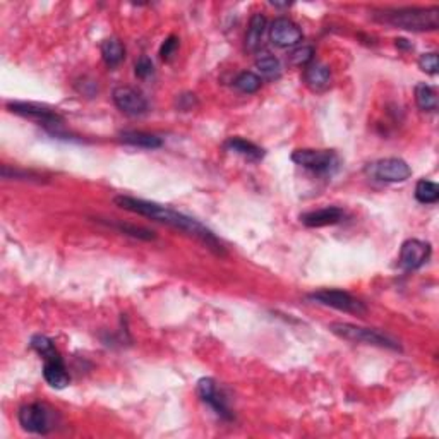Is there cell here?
Masks as SVG:
<instances>
[{
	"mask_svg": "<svg viewBox=\"0 0 439 439\" xmlns=\"http://www.w3.org/2000/svg\"><path fill=\"white\" fill-rule=\"evenodd\" d=\"M134 72H136V76L139 77V79H146V77L153 76V72H155L153 62H151V59H148L146 55H143L141 59L136 62Z\"/></svg>",
	"mask_w": 439,
	"mask_h": 439,
	"instance_id": "28",
	"label": "cell"
},
{
	"mask_svg": "<svg viewBox=\"0 0 439 439\" xmlns=\"http://www.w3.org/2000/svg\"><path fill=\"white\" fill-rule=\"evenodd\" d=\"M44 378H45L46 383L50 384V386L59 388V390H62V388H65L69 383H71V376H69L67 367H65L62 357L45 360Z\"/></svg>",
	"mask_w": 439,
	"mask_h": 439,
	"instance_id": "15",
	"label": "cell"
},
{
	"mask_svg": "<svg viewBox=\"0 0 439 439\" xmlns=\"http://www.w3.org/2000/svg\"><path fill=\"white\" fill-rule=\"evenodd\" d=\"M114 203L119 206V208L126 209V211L136 213V215L146 216V218H151L155 221H160V223L169 225V227L177 228V230L184 232L194 239H197L199 242H203L208 249H211L215 254L225 256V247L223 244L216 239L215 234H213L209 228H206L203 223H199L197 220L190 218V216L184 215V213H178L176 209L166 208V206H162L158 203H151V201L145 199H136V197L131 196H117L114 197Z\"/></svg>",
	"mask_w": 439,
	"mask_h": 439,
	"instance_id": "1",
	"label": "cell"
},
{
	"mask_svg": "<svg viewBox=\"0 0 439 439\" xmlns=\"http://www.w3.org/2000/svg\"><path fill=\"white\" fill-rule=\"evenodd\" d=\"M415 199L422 204L438 203V199H439L438 184H434V182H431V181H426V178L419 181L417 185H415Z\"/></svg>",
	"mask_w": 439,
	"mask_h": 439,
	"instance_id": "22",
	"label": "cell"
},
{
	"mask_svg": "<svg viewBox=\"0 0 439 439\" xmlns=\"http://www.w3.org/2000/svg\"><path fill=\"white\" fill-rule=\"evenodd\" d=\"M396 46H402V48H412V45H409L407 44V40H403V38H398V40H396Z\"/></svg>",
	"mask_w": 439,
	"mask_h": 439,
	"instance_id": "31",
	"label": "cell"
},
{
	"mask_svg": "<svg viewBox=\"0 0 439 439\" xmlns=\"http://www.w3.org/2000/svg\"><path fill=\"white\" fill-rule=\"evenodd\" d=\"M270 38L280 48H290V46L301 44L302 31L289 18H278L271 25Z\"/></svg>",
	"mask_w": 439,
	"mask_h": 439,
	"instance_id": "12",
	"label": "cell"
},
{
	"mask_svg": "<svg viewBox=\"0 0 439 439\" xmlns=\"http://www.w3.org/2000/svg\"><path fill=\"white\" fill-rule=\"evenodd\" d=\"M264 31H266V18L261 13H256L251 18L249 28L246 33V50L251 53H256L261 48Z\"/></svg>",
	"mask_w": 439,
	"mask_h": 439,
	"instance_id": "16",
	"label": "cell"
},
{
	"mask_svg": "<svg viewBox=\"0 0 439 439\" xmlns=\"http://www.w3.org/2000/svg\"><path fill=\"white\" fill-rule=\"evenodd\" d=\"M19 424L33 434H46L53 429L52 410L44 403H30L19 409Z\"/></svg>",
	"mask_w": 439,
	"mask_h": 439,
	"instance_id": "5",
	"label": "cell"
},
{
	"mask_svg": "<svg viewBox=\"0 0 439 439\" xmlns=\"http://www.w3.org/2000/svg\"><path fill=\"white\" fill-rule=\"evenodd\" d=\"M372 176L378 181L396 184V182L409 181L412 176V169L409 163L402 160V158H383V160L376 162L372 165Z\"/></svg>",
	"mask_w": 439,
	"mask_h": 439,
	"instance_id": "9",
	"label": "cell"
},
{
	"mask_svg": "<svg viewBox=\"0 0 439 439\" xmlns=\"http://www.w3.org/2000/svg\"><path fill=\"white\" fill-rule=\"evenodd\" d=\"M177 48H178V38L173 37V34H172V37H169L165 41H163V45H162V48H160L162 60L169 62L173 55H176Z\"/></svg>",
	"mask_w": 439,
	"mask_h": 439,
	"instance_id": "29",
	"label": "cell"
},
{
	"mask_svg": "<svg viewBox=\"0 0 439 439\" xmlns=\"http://www.w3.org/2000/svg\"><path fill=\"white\" fill-rule=\"evenodd\" d=\"M292 162L316 173H332L338 169V157L329 150H295Z\"/></svg>",
	"mask_w": 439,
	"mask_h": 439,
	"instance_id": "4",
	"label": "cell"
},
{
	"mask_svg": "<svg viewBox=\"0 0 439 439\" xmlns=\"http://www.w3.org/2000/svg\"><path fill=\"white\" fill-rule=\"evenodd\" d=\"M343 220V211L336 206H328V208L316 209V211L304 213L301 216V221L306 227L310 228H321L328 227V225H336Z\"/></svg>",
	"mask_w": 439,
	"mask_h": 439,
	"instance_id": "14",
	"label": "cell"
},
{
	"mask_svg": "<svg viewBox=\"0 0 439 439\" xmlns=\"http://www.w3.org/2000/svg\"><path fill=\"white\" fill-rule=\"evenodd\" d=\"M115 107L119 108L122 114L129 115V117H139V115L148 112V102L145 96L134 88L129 86H119L112 93Z\"/></svg>",
	"mask_w": 439,
	"mask_h": 439,
	"instance_id": "8",
	"label": "cell"
},
{
	"mask_svg": "<svg viewBox=\"0 0 439 439\" xmlns=\"http://www.w3.org/2000/svg\"><path fill=\"white\" fill-rule=\"evenodd\" d=\"M314 59V48L309 45H302L297 46L292 53L289 55V60L292 65H297V67H306L309 65Z\"/></svg>",
	"mask_w": 439,
	"mask_h": 439,
	"instance_id": "26",
	"label": "cell"
},
{
	"mask_svg": "<svg viewBox=\"0 0 439 439\" xmlns=\"http://www.w3.org/2000/svg\"><path fill=\"white\" fill-rule=\"evenodd\" d=\"M419 67H421V71H424L426 74L436 76V74L439 72L438 53L431 52V53H424V55H421V59H419Z\"/></svg>",
	"mask_w": 439,
	"mask_h": 439,
	"instance_id": "27",
	"label": "cell"
},
{
	"mask_svg": "<svg viewBox=\"0 0 439 439\" xmlns=\"http://www.w3.org/2000/svg\"><path fill=\"white\" fill-rule=\"evenodd\" d=\"M197 395H199V398L204 403H208L215 410V414L220 419H223V421H232L234 419V414H232L230 407H228L223 391L220 390L218 384L213 378L199 379V383H197Z\"/></svg>",
	"mask_w": 439,
	"mask_h": 439,
	"instance_id": "7",
	"label": "cell"
},
{
	"mask_svg": "<svg viewBox=\"0 0 439 439\" xmlns=\"http://www.w3.org/2000/svg\"><path fill=\"white\" fill-rule=\"evenodd\" d=\"M374 21L393 26L398 30L436 31L439 28V9L434 7H398V9H379L372 13Z\"/></svg>",
	"mask_w": 439,
	"mask_h": 439,
	"instance_id": "2",
	"label": "cell"
},
{
	"mask_svg": "<svg viewBox=\"0 0 439 439\" xmlns=\"http://www.w3.org/2000/svg\"><path fill=\"white\" fill-rule=\"evenodd\" d=\"M256 69L264 79H278L282 76V62L273 55H264L256 60Z\"/></svg>",
	"mask_w": 439,
	"mask_h": 439,
	"instance_id": "21",
	"label": "cell"
},
{
	"mask_svg": "<svg viewBox=\"0 0 439 439\" xmlns=\"http://www.w3.org/2000/svg\"><path fill=\"white\" fill-rule=\"evenodd\" d=\"M102 57L108 67H117L126 57V48L117 38H108L102 44Z\"/></svg>",
	"mask_w": 439,
	"mask_h": 439,
	"instance_id": "20",
	"label": "cell"
},
{
	"mask_svg": "<svg viewBox=\"0 0 439 439\" xmlns=\"http://www.w3.org/2000/svg\"><path fill=\"white\" fill-rule=\"evenodd\" d=\"M329 332L343 338V340L353 341V343L374 345V347L388 348V350L395 352L402 350V345L398 343V340L374 328H364V326L352 325V322H332Z\"/></svg>",
	"mask_w": 439,
	"mask_h": 439,
	"instance_id": "3",
	"label": "cell"
},
{
	"mask_svg": "<svg viewBox=\"0 0 439 439\" xmlns=\"http://www.w3.org/2000/svg\"><path fill=\"white\" fill-rule=\"evenodd\" d=\"M103 223H107L108 227L117 228L119 232H124L126 235L136 237V239H143V240H153L155 239V234L151 230H148V228L136 227V225H127V223H115V221H103Z\"/></svg>",
	"mask_w": 439,
	"mask_h": 439,
	"instance_id": "25",
	"label": "cell"
},
{
	"mask_svg": "<svg viewBox=\"0 0 439 439\" xmlns=\"http://www.w3.org/2000/svg\"><path fill=\"white\" fill-rule=\"evenodd\" d=\"M304 81L314 93H325L332 86V71L322 62H310L304 67Z\"/></svg>",
	"mask_w": 439,
	"mask_h": 439,
	"instance_id": "13",
	"label": "cell"
},
{
	"mask_svg": "<svg viewBox=\"0 0 439 439\" xmlns=\"http://www.w3.org/2000/svg\"><path fill=\"white\" fill-rule=\"evenodd\" d=\"M197 102H196V96L190 95V93H188V95H181L178 96V108L181 110H192L194 107H196Z\"/></svg>",
	"mask_w": 439,
	"mask_h": 439,
	"instance_id": "30",
	"label": "cell"
},
{
	"mask_svg": "<svg viewBox=\"0 0 439 439\" xmlns=\"http://www.w3.org/2000/svg\"><path fill=\"white\" fill-rule=\"evenodd\" d=\"M11 112L15 115H21V117L34 120L38 124H44V126L57 127L62 124V117L57 112L50 110V108L40 107V105L34 103H25V102H13L7 105Z\"/></svg>",
	"mask_w": 439,
	"mask_h": 439,
	"instance_id": "10",
	"label": "cell"
},
{
	"mask_svg": "<svg viewBox=\"0 0 439 439\" xmlns=\"http://www.w3.org/2000/svg\"><path fill=\"white\" fill-rule=\"evenodd\" d=\"M415 103L424 112L438 110V93L436 89L426 83H419L415 86Z\"/></svg>",
	"mask_w": 439,
	"mask_h": 439,
	"instance_id": "19",
	"label": "cell"
},
{
	"mask_svg": "<svg viewBox=\"0 0 439 439\" xmlns=\"http://www.w3.org/2000/svg\"><path fill=\"white\" fill-rule=\"evenodd\" d=\"M431 256V246L422 240L410 239L403 242L402 249H400V266L405 271H415L426 264Z\"/></svg>",
	"mask_w": 439,
	"mask_h": 439,
	"instance_id": "11",
	"label": "cell"
},
{
	"mask_svg": "<svg viewBox=\"0 0 439 439\" xmlns=\"http://www.w3.org/2000/svg\"><path fill=\"white\" fill-rule=\"evenodd\" d=\"M308 297L310 301L317 302V304L328 306V308L338 309L341 313L357 314V316H362L367 310L362 302L357 301L350 294L341 292V290H317V292L310 294Z\"/></svg>",
	"mask_w": 439,
	"mask_h": 439,
	"instance_id": "6",
	"label": "cell"
},
{
	"mask_svg": "<svg viewBox=\"0 0 439 439\" xmlns=\"http://www.w3.org/2000/svg\"><path fill=\"white\" fill-rule=\"evenodd\" d=\"M120 141L124 145H129L134 148H143V150H157L162 148V139L158 136L150 134V132L143 131H124L120 134Z\"/></svg>",
	"mask_w": 439,
	"mask_h": 439,
	"instance_id": "18",
	"label": "cell"
},
{
	"mask_svg": "<svg viewBox=\"0 0 439 439\" xmlns=\"http://www.w3.org/2000/svg\"><path fill=\"white\" fill-rule=\"evenodd\" d=\"M31 348H33L38 355L44 357V360L57 359V357H60V353L55 348V345H53V341L45 335H34L33 338H31Z\"/></svg>",
	"mask_w": 439,
	"mask_h": 439,
	"instance_id": "23",
	"label": "cell"
},
{
	"mask_svg": "<svg viewBox=\"0 0 439 439\" xmlns=\"http://www.w3.org/2000/svg\"><path fill=\"white\" fill-rule=\"evenodd\" d=\"M234 86L239 89L240 93L252 95V93H256L259 88H261V77L251 71H244L234 79Z\"/></svg>",
	"mask_w": 439,
	"mask_h": 439,
	"instance_id": "24",
	"label": "cell"
},
{
	"mask_svg": "<svg viewBox=\"0 0 439 439\" xmlns=\"http://www.w3.org/2000/svg\"><path fill=\"white\" fill-rule=\"evenodd\" d=\"M223 148L227 151H232V153L240 155V157H244L249 162H259L264 157V151L261 148L256 146L254 143L246 141L242 138H230L228 141H225Z\"/></svg>",
	"mask_w": 439,
	"mask_h": 439,
	"instance_id": "17",
	"label": "cell"
}]
</instances>
